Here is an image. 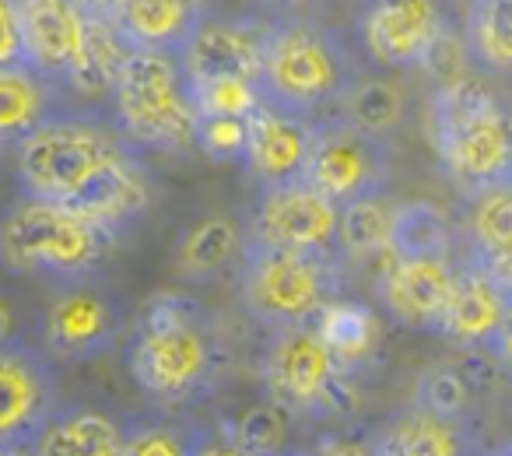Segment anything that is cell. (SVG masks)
I'll return each mask as SVG.
<instances>
[{
    "label": "cell",
    "mask_w": 512,
    "mask_h": 456,
    "mask_svg": "<svg viewBox=\"0 0 512 456\" xmlns=\"http://www.w3.org/2000/svg\"><path fill=\"white\" fill-rule=\"evenodd\" d=\"M228 351L214 316L190 295H151L127 341V369L137 390L162 404H190L214 390Z\"/></svg>",
    "instance_id": "6da1fadb"
},
{
    "label": "cell",
    "mask_w": 512,
    "mask_h": 456,
    "mask_svg": "<svg viewBox=\"0 0 512 456\" xmlns=\"http://www.w3.org/2000/svg\"><path fill=\"white\" fill-rule=\"evenodd\" d=\"M358 78V57L334 25L309 15H281L267 25L260 88L271 106L323 120L337 113Z\"/></svg>",
    "instance_id": "7a4b0ae2"
},
{
    "label": "cell",
    "mask_w": 512,
    "mask_h": 456,
    "mask_svg": "<svg viewBox=\"0 0 512 456\" xmlns=\"http://www.w3.org/2000/svg\"><path fill=\"white\" fill-rule=\"evenodd\" d=\"M428 127L442 176L463 197L512 176V113L481 78L446 81L432 99Z\"/></svg>",
    "instance_id": "3957f363"
},
{
    "label": "cell",
    "mask_w": 512,
    "mask_h": 456,
    "mask_svg": "<svg viewBox=\"0 0 512 456\" xmlns=\"http://www.w3.org/2000/svg\"><path fill=\"white\" fill-rule=\"evenodd\" d=\"M120 232L85 218L60 200L22 193L4 214V264L15 274L46 278L53 285L99 274L113 257Z\"/></svg>",
    "instance_id": "277c9868"
},
{
    "label": "cell",
    "mask_w": 512,
    "mask_h": 456,
    "mask_svg": "<svg viewBox=\"0 0 512 456\" xmlns=\"http://www.w3.org/2000/svg\"><path fill=\"white\" fill-rule=\"evenodd\" d=\"M116 127L151 151H197L200 109L186 78L183 57L155 50H130L113 88Z\"/></svg>",
    "instance_id": "5b68a950"
},
{
    "label": "cell",
    "mask_w": 512,
    "mask_h": 456,
    "mask_svg": "<svg viewBox=\"0 0 512 456\" xmlns=\"http://www.w3.org/2000/svg\"><path fill=\"white\" fill-rule=\"evenodd\" d=\"M141 151L120 127L78 116H53L18 144L15 176L22 193L64 204L113 158Z\"/></svg>",
    "instance_id": "8992f818"
},
{
    "label": "cell",
    "mask_w": 512,
    "mask_h": 456,
    "mask_svg": "<svg viewBox=\"0 0 512 456\" xmlns=\"http://www.w3.org/2000/svg\"><path fill=\"white\" fill-rule=\"evenodd\" d=\"M327 257L285 250L246 236L239 257V302L271 330L309 323L327 302Z\"/></svg>",
    "instance_id": "52a82bcc"
},
{
    "label": "cell",
    "mask_w": 512,
    "mask_h": 456,
    "mask_svg": "<svg viewBox=\"0 0 512 456\" xmlns=\"http://www.w3.org/2000/svg\"><path fill=\"white\" fill-rule=\"evenodd\" d=\"M344 372V362L309 320L278 330L264 362V383L271 400H278L295 421H323L355 404V390Z\"/></svg>",
    "instance_id": "ba28073f"
},
{
    "label": "cell",
    "mask_w": 512,
    "mask_h": 456,
    "mask_svg": "<svg viewBox=\"0 0 512 456\" xmlns=\"http://www.w3.org/2000/svg\"><path fill=\"white\" fill-rule=\"evenodd\" d=\"M0 453H36L39 435L60 411V362L43 348L4 337L0 351Z\"/></svg>",
    "instance_id": "9c48e42d"
},
{
    "label": "cell",
    "mask_w": 512,
    "mask_h": 456,
    "mask_svg": "<svg viewBox=\"0 0 512 456\" xmlns=\"http://www.w3.org/2000/svg\"><path fill=\"white\" fill-rule=\"evenodd\" d=\"M123 327H127L123 299L99 274H88L57 285L43 316V344L60 365H81L113 351Z\"/></svg>",
    "instance_id": "30bf717a"
},
{
    "label": "cell",
    "mask_w": 512,
    "mask_h": 456,
    "mask_svg": "<svg viewBox=\"0 0 512 456\" xmlns=\"http://www.w3.org/2000/svg\"><path fill=\"white\" fill-rule=\"evenodd\" d=\"M393 176L390 134H376L344 113H330L316 120L313 158H309V183L320 186L330 200H348L383 193Z\"/></svg>",
    "instance_id": "8fae6325"
},
{
    "label": "cell",
    "mask_w": 512,
    "mask_h": 456,
    "mask_svg": "<svg viewBox=\"0 0 512 456\" xmlns=\"http://www.w3.org/2000/svg\"><path fill=\"white\" fill-rule=\"evenodd\" d=\"M249 232L256 239H264V243L313 253V257H327V260L334 250H344L341 204L330 200L309 179L285 183V186H264Z\"/></svg>",
    "instance_id": "7c38bea8"
},
{
    "label": "cell",
    "mask_w": 512,
    "mask_h": 456,
    "mask_svg": "<svg viewBox=\"0 0 512 456\" xmlns=\"http://www.w3.org/2000/svg\"><path fill=\"white\" fill-rule=\"evenodd\" d=\"M358 39L372 64L390 71L421 67L446 43V15L439 0H365Z\"/></svg>",
    "instance_id": "4fadbf2b"
},
{
    "label": "cell",
    "mask_w": 512,
    "mask_h": 456,
    "mask_svg": "<svg viewBox=\"0 0 512 456\" xmlns=\"http://www.w3.org/2000/svg\"><path fill=\"white\" fill-rule=\"evenodd\" d=\"M456 288V264L449 260H404L390 257L379 278V299L390 316L418 334H442L446 330L449 302Z\"/></svg>",
    "instance_id": "5bb4252c"
},
{
    "label": "cell",
    "mask_w": 512,
    "mask_h": 456,
    "mask_svg": "<svg viewBox=\"0 0 512 456\" xmlns=\"http://www.w3.org/2000/svg\"><path fill=\"white\" fill-rule=\"evenodd\" d=\"M316 120L295 116L271 102L249 116V158L246 169L260 179V186H285L309 176L313 158Z\"/></svg>",
    "instance_id": "9a60e30c"
},
{
    "label": "cell",
    "mask_w": 512,
    "mask_h": 456,
    "mask_svg": "<svg viewBox=\"0 0 512 456\" xmlns=\"http://www.w3.org/2000/svg\"><path fill=\"white\" fill-rule=\"evenodd\" d=\"M365 435L372 442V453L383 456H460L481 449L477 425L470 418L428 411L414 400Z\"/></svg>",
    "instance_id": "2e32d148"
},
{
    "label": "cell",
    "mask_w": 512,
    "mask_h": 456,
    "mask_svg": "<svg viewBox=\"0 0 512 456\" xmlns=\"http://www.w3.org/2000/svg\"><path fill=\"white\" fill-rule=\"evenodd\" d=\"M18 4L29 39V64L60 88H71L85 50L88 15L74 0H18Z\"/></svg>",
    "instance_id": "e0dca14e"
},
{
    "label": "cell",
    "mask_w": 512,
    "mask_h": 456,
    "mask_svg": "<svg viewBox=\"0 0 512 456\" xmlns=\"http://www.w3.org/2000/svg\"><path fill=\"white\" fill-rule=\"evenodd\" d=\"M509 299L512 295L495 278L488 260L481 253H474L467 264L456 267V288H453V302H449L442 337H449L460 348L484 351L491 337H495V330L502 327Z\"/></svg>",
    "instance_id": "ac0fdd59"
},
{
    "label": "cell",
    "mask_w": 512,
    "mask_h": 456,
    "mask_svg": "<svg viewBox=\"0 0 512 456\" xmlns=\"http://www.w3.org/2000/svg\"><path fill=\"white\" fill-rule=\"evenodd\" d=\"M207 18H211V0H123L113 25L130 43V50L183 57Z\"/></svg>",
    "instance_id": "d6986e66"
},
{
    "label": "cell",
    "mask_w": 512,
    "mask_h": 456,
    "mask_svg": "<svg viewBox=\"0 0 512 456\" xmlns=\"http://www.w3.org/2000/svg\"><path fill=\"white\" fill-rule=\"evenodd\" d=\"M148 200H151V183L144 176V165L137 162V151H127V155L102 165L64 204L74 207L78 214H85V218L99 221V225L123 232L137 218H144Z\"/></svg>",
    "instance_id": "ffe728a7"
},
{
    "label": "cell",
    "mask_w": 512,
    "mask_h": 456,
    "mask_svg": "<svg viewBox=\"0 0 512 456\" xmlns=\"http://www.w3.org/2000/svg\"><path fill=\"white\" fill-rule=\"evenodd\" d=\"M264 36L267 29H253L232 18H207L193 43L183 53V67L190 78H211V74H239V78L260 81L264 64Z\"/></svg>",
    "instance_id": "44dd1931"
},
{
    "label": "cell",
    "mask_w": 512,
    "mask_h": 456,
    "mask_svg": "<svg viewBox=\"0 0 512 456\" xmlns=\"http://www.w3.org/2000/svg\"><path fill=\"white\" fill-rule=\"evenodd\" d=\"M127 446V421L109 414L106 407H92L71 400L60 404L46 432L39 435V456H123Z\"/></svg>",
    "instance_id": "7402d4cb"
},
{
    "label": "cell",
    "mask_w": 512,
    "mask_h": 456,
    "mask_svg": "<svg viewBox=\"0 0 512 456\" xmlns=\"http://www.w3.org/2000/svg\"><path fill=\"white\" fill-rule=\"evenodd\" d=\"M57 81L43 78L36 67H0V141L18 148L46 120H53L50 99Z\"/></svg>",
    "instance_id": "603a6c76"
},
{
    "label": "cell",
    "mask_w": 512,
    "mask_h": 456,
    "mask_svg": "<svg viewBox=\"0 0 512 456\" xmlns=\"http://www.w3.org/2000/svg\"><path fill=\"white\" fill-rule=\"evenodd\" d=\"M390 257L404 260H449L453 257V228L439 204L404 200L393 214Z\"/></svg>",
    "instance_id": "cb8c5ba5"
},
{
    "label": "cell",
    "mask_w": 512,
    "mask_h": 456,
    "mask_svg": "<svg viewBox=\"0 0 512 456\" xmlns=\"http://www.w3.org/2000/svg\"><path fill=\"white\" fill-rule=\"evenodd\" d=\"M463 50L477 71L512 78V0H470Z\"/></svg>",
    "instance_id": "d4e9b609"
},
{
    "label": "cell",
    "mask_w": 512,
    "mask_h": 456,
    "mask_svg": "<svg viewBox=\"0 0 512 456\" xmlns=\"http://www.w3.org/2000/svg\"><path fill=\"white\" fill-rule=\"evenodd\" d=\"M313 323L323 334V341L330 344V351L344 362V369L362 365L379 344V320L362 302L327 299L320 313L313 316Z\"/></svg>",
    "instance_id": "484cf974"
},
{
    "label": "cell",
    "mask_w": 512,
    "mask_h": 456,
    "mask_svg": "<svg viewBox=\"0 0 512 456\" xmlns=\"http://www.w3.org/2000/svg\"><path fill=\"white\" fill-rule=\"evenodd\" d=\"M211 432L197 421H186L179 414H155V418L127 421V446L123 456H193L211 453Z\"/></svg>",
    "instance_id": "4316f807"
},
{
    "label": "cell",
    "mask_w": 512,
    "mask_h": 456,
    "mask_svg": "<svg viewBox=\"0 0 512 456\" xmlns=\"http://www.w3.org/2000/svg\"><path fill=\"white\" fill-rule=\"evenodd\" d=\"M242 246H246V236L239 232V225L225 214H214L183 239L176 253V271L183 278H211L232 257H242Z\"/></svg>",
    "instance_id": "83f0119b"
},
{
    "label": "cell",
    "mask_w": 512,
    "mask_h": 456,
    "mask_svg": "<svg viewBox=\"0 0 512 456\" xmlns=\"http://www.w3.org/2000/svg\"><path fill=\"white\" fill-rule=\"evenodd\" d=\"M467 228L474 253L484 260L505 257L512 250V176L467 197Z\"/></svg>",
    "instance_id": "f1b7e54d"
},
{
    "label": "cell",
    "mask_w": 512,
    "mask_h": 456,
    "mask_svg": "<svg viewBox=\"0 0 512 456\" xmlns=\"http://www.w3.org/2000/svg\"><path fill=\"white\" fill-rule=\"evenodd\" d=\"M393 214H397V204L386 200V190L341 204L344 253H351V257H369V253H376V250H390Z\"/></svg>",
    "instance_id": "f546056e"
},
{
    "label": "cell",
    "mask_w": 512,
    "mask_h": 456,
    "mask_svg": "<svg viewBox=\"0 0 512 456\" xmlns=\"http://www.w3.org/2000/svg\"><path fill=\"white\" fill-rule=\"evenodd\" d=\"M404 92L383 78H358L351 92L341 99L337 113H344L351 123L376 134H393L404 120Z\"/></svg>",
    "instance_id": "4dcf8cb0"
},
{
    "label": "cell",
    "mask_w": 512,
    "mask_h": 456,
    "mask_svg": "<svg viewBox=\"0 0 512 456\" xmlns=\"http://www.w3.org/2000/svg\"><path fill=\"white\" fill-rule=\"evenodd\" d=\"M190 78V74H186ZM193 99L200 113L221 116H253L264 106V88L256 78H239V74H211V78H190Z\"/></svg>",
    "instance_id": "1f68e13d"
},
{
    "label": "cell",
    "mask_w": 512,
    "mask_h": 456,
    "mask_svg": "<svg viewBox=\"0 0 512 456\" xmlns=\"http://www.w3.org/2000/svg\"><path fill=\"white\" fill-rule=\"evenodd\" d=\"M292 421L295 418L278 404V400L249 407V411L235 421V432H232L235 453H281V449H288Z\"/></svg>",
    "instance_id": "d6a6232c"
},
{
    "label": "cell",
    "mask_w": 512,
    "mask_h": 456,
    "mask_svg": "<svg viewBox=\"0 0 512 456\" xmlns=\"http://www.w3.org/2000/svg\"><path fill=\"white\" fill-rule=\"evenodd\" d=\"M414 404L428 407V411L453 414V418H467L470 407V376L453 362H435L414 379Z\"/></svg>",
    "instance_id": "836d02e7"
},
{
    "label": "cell",
    "mask_w": 512,
    "mask_h": 456,
    "mask_svg": "<svg viewBox=\"0 0 512 456\" xmlns=\"http://www.w3.org/2000/svg\"><path fill=\"white\" fill-rule=\"evenodd\" d=\"M197 151L218 165H246V158H249V116L200 113Z\"/></svg>",
    "instance_id": "e575fe53"
},
{
    "label": "cell",
    "mask_w": 512,
    "mask_h": 456,
    "mask_svg": "<svg viewBox=\"0 0 512 456\" xmlns=\"http://www.w3.org/2000/svg\"><path fill=\"white\" fill-rule=\"evenodd\" d=\"M0 67H32L29 64V39H25V18L18 0H0Z\"/></svg>",
    "instance_id": "d590c367"
},
{
    "label": "cell",
    "mask_w": 512,
    "mask_h": 456,
    "mask_svg": "<svg viewBox=\"0 0 512 456\" xmlns=\"http://www.w3.org/2000/svg\"><path fill=\"white\" fill-rule=\"evenodd\" d=\"M484 351H488V358L498 365V369H505L512 376V299H509V309H505L502 327L495 330V337H491Z\"/></svg>",
    "instance_id": "8d00e7d4"
},
{
    "label": "cell",
    "mask_w": 512,
    "mask_h": 456,
    "mask_svg": "<svg viewBox=\"0 0 512 456\" xmlns=\"http://www.w3.org/2000/svg\"><path fill=\"white\" fill-rule=\"evenodd\" d=\"M313 453H372V442H369V435L358 442H348L344 435H330V439L316 442Z\"/></svg>",
    "instance_id": "74e56055"
},
{
    "label": "cell",
    "mask_w": 512,
    "mask_h": 456,
    "mask_svg": "<svg viewBox=\"0 0 512 456\" xmlns=\"http://www.w3.org/2000/svg\"><path fill=\"white\" fill-rule=\"evenodd\" d=\"M256 4L274 11V15H309L313 8H320L323 0H256Z\"/></svg>",
    "instance_id": "f35d334b"
},
{
    "label": "cell",
    "mask_w": 512,
    "mask_h": 456,
    "mask_svg": "<svg viewBox=\"0 0 512 456\" xmlns=\"http://www.w3.org/2000/svg\"><path fill=\"white\" fill-rule=\"evenodd\" d=\"M85 15L92 18H106V22H116V15H120L123 8V0H74Z\"/></svg>",
    "instance_id": "ab89813d"
},
{
    "label": "cell",
    "mask_w": 512,
    "mask_h": 456,
    "mask_svg": "<svg viewBox=\"0 0 512 456\" xmlns=\"http://www.w3.org/2000/svg\"><path fill=\"white\" fill-rule=\"evenodd\" d=\"M491 264V271H495V278L502 281V288L512 295V250L505 253V257H495V260H488Z\"/></svg>",
    "instance_id": "60d3db41"
}]
</instances>
